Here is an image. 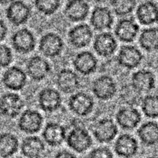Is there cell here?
<instances>
[{"label": "cell", "mask_w": 158, "mask_h": 158, "mask_svg": "<svg viewBox=\"0 0 158 158\" xmlns=\"http://www.w3.org/2000/svg\"><path fill=\"white\" fill-rule=\"evenodd\" d=\"M139 23L143 26H151L158 23V6L153 1L140 3L136 11Z\"/></svg>", "instance_id": "obj_26"}, {"label": "cell", "mask_w": 158, "mask_h": 158, "mask_svg": "<svg viewBox=\"0 0 158 158\" xmlns=\"http://www.w3.org/2000/svg\"><path fill=\"white\" fill-rule=\"evenodd\" d=\"M157 73H158V60H157Z\"/></svg>", "instance_id": "obj_40"}, {"label": "cell", "mask_w": 158, "mask_h": 158, "mask_svg": "<svg viewBox=\"0 0 158 158\" xmlns=\"http://www.w3.org/2000/svg\"><path fill=\"white\" fill-rule=\"evenodd\" d=\"M89 12V6L86 0H69L64 8L66 18L73 23L82 22Z\"/></svg>", "instance_id": "obj_24"}, {"label": "cell", "mask_w": 158, "mask_h": 158, "mask_svg": "<svg viewBox=\"0 0 158 158\" xmlns=\"http://www.w3.org/2000/svg\"><path fill=\"white\" fill-rule=\"evenodd\" d=\"M137 134L143 145L155 146L158 143V123L154 121L146 122L138 128Z\"/></svg>", "instance_id": "obj_27"}, {"label": "cell", "mask_w": 158, "mask_h": 158, "mask_svg": "<svg viewBox=\"0 0 158 158\" xmlns=\"http://www.w3.org/2000/svg\"><path fill=\"white\" fill-rule=\"evenodd\" d=\"M91 89L98 100L106 101L115 97L117 92V85L112 77L102 75L94 80Z\"/></svg>", "instance_id": "obj_3"}, {"label": "cell", "mask_w": 158, "mask_h": 158, "mask_svg": "<svg viewBox=\"0 0 158 158\" xmlns=\"http://www.w3.org/2000/svg\"><path fill=\"white\" fill-rule=\"evenodd\" d=\"M111 6L118 16H127L134 12L137 6L136 0H111Z\"/></svg>", "instance_id": "obj_31"}, {"label": "cell", "mask_w": 158, "mask_h": 158, "mask_svg": "<svg viewBox=\"0 0 158 158\" xmlns=\"http://www.w3.org/2000/svg\"><path fill=\"white\" fill-rule=\"evenodd\" d=\"M8 33V28L3 20L0 19V42L3 41L6 39Z\"/></svg>", "instance_id": "obj_37"}, {"label": "cell", "mask_w": 158, "mask_h": 158, "mask_svg": "<svg viewBox=\"0 0 158 158\" xmlns=\"http://www.w3.org/2000/svg\"><path fill=\"white\" fill-rule=\"evenodd\" d=\"M88 158H114V154L107 147H99L90 151Z\"/></svg>", "instance_id": "obj_35"}, {"label": "cell", "mask_w": 158, "mask_h": 158, "mask_svg": "<svg viewBox=\"0 0 158 158\" xmlns=\"http://www.w3.org/2000/svg\"><path fill=\"white\" fill-rule=\"evenodd\" d=\"M64 42L60 35L55 32H47L41 37L39 49L44 56L56 58L62 53Z\"/></svg>", "instance_id": "obj_6"}, {"label": "cell", "mask_w": 158, "mask_h": 158, "mask_svg": "<svg viewBox=\"0 0 158 158\" xmlns=\"http://www.w3.org/2000/svg\"><path fill=\"white\" fill-rule=\"evenodd\" d=\"M116 122L124 131H132L141 122V114L134 106H123L117 110Z\"/></svg>", "instance_id": "obj_15"}, {"label": "cell", "mask_w": 158, "mask_h": 158, "mask_svg": "<svg viewBox=\"0 0 158 158\" xmlns=\"http://www.w3.org/2000/svg\"><path fill=\"white\" fill-rule=\"evenodd\" d=\"M74 69L84 76L94 73L98 67V61L95 55L89 51H82L76 55L73 60Z\"/></svg>", "instance_id": "obj_20"}, {"label": "cell", "mask_w": 158, "mask_h": 158, "mask_svg": "<svg viewBox=\"0 0 158 158\" xmlns=\"http://www.w3.org/2000/svg\"><path fill=\"white\" fill-rule=\"evenodd\" d=\"M139 44L143 50L152 52L158 50V28L144 29L139 36Z\"/></svg>", "instance_id": "obj_29"}, {"label": "cell", "mask_w": 158, "mask_h": 158, "mask_svg": "<svg viewBox=\"0 0 158 158\" xmlns=\"http://www.w3.org/2000/svg\"><path fill=\"white\" fill-rule=\"evenodd\" d=\"M60 0H34V6L39 12L45 15H51L60 8Z\"/></svg>", "instance_id": "obj_32"}, {"label": "cell", "mask_w": 158, "mask_h": 158, "mask_svg": "<svg viewBox=\"0 0 158 158\" xmlns=\"http://www.w3.org/2000/svg\"><path fill=\"white\" fill-rule=\"evenodd\" d=\"M2 82L9 90H22L27 83V74L19 66H11L4 72Z\"/></svg>", "instance_id": "obj_11"}, {"label": "cell", "mask_w": 158, "mask_h": 158, "mask_svg": "<svg viewBox=\"0 0 158 158\" xmlns=\"http://www.w3.org/2000/svg\"><path fill=\"white\" fill-rule=\"evenodd\" d=\"M92 131L97 142L107 143L116 138L118 134V128L112 119L103 118L95 123Z\"/></svg>", "instance_id": "obj_9"}, {"label": "cell", "mask_w": 158, "mask_h": 158, "mask_svg": "<svg viewBox=\"0 0 158 158\" xmlns=\"http://www.w3.org/2000/svg\"><path fill=\"white\" fill-rule=\"evenodd\" d=\"M141 94L135 90L132 86L130 85L127 89H125V93L123 95V98L125 100V103L128 106H134L137 103H140L142 98L140 97Z\"/></svg>", "instance_id": "obj_33"}, {"label": "cell", "mask_w": 158, "mask_h": 158, "mask_svg": "<svg viewBox=\"0 0 158 158\" xmlns=\"http://www.w3.org/2000/svg\"><path fill=\"white\" fill-rule=\"evenodd\" d=\"M19 140L17 137L11 133L0 134V157L9 158L18 151Z\"/></svg>", "instance_id": "obj_28"}, {"label": "cell", "mask_w": 158, "mask_h": 158, "mask_svg": "<svg viewBox=\"0 0 158 158\" xmlns=\"http://www.w3.org/2000/svg\"><path fill=\"white\" fill-rule=\"evenodd\" d=\"M25 102L16 93L7 92L0 97V114L13 119L22 114Z\"/></svg>", "instance_id": "obj_2"}, {"label": "cell", "mask_w": 158, "mask_h": 158, "mask_svg": "<svg viewBox=\"0 0 158 158\" xmlns=\"http://www.w3.org/2000/svg\"><path fill=\"white\" fill-rule=\"evenodd\" d=\"M66 142L70 149L83 154L91 148L93 139L89 131L82 126L74 127L66 135Z\"/></svg>", "instance_id": "obj_1"}, {"label": "cell", "mask_w": 158, "mask_h": 158, "mask_svg": "<svg viewBox=\"0 0 158 158\" xmlns=\"http://www.w3.org/2000/svg\"><path fill=\"white\" fill-rule=\"evenodd\" d=\"M146 158H158V157H154V156H151V157H146Z\"/></svg>", "instance_id": "obj_39"}, {"label": "cell", "mask_w": 158, "mask_h": 158, "mask_svg": "<svg viewBox=\"0 0 158 158\" xmlns=\"http://www.w3.org/2000/svg\"><path fill=\"white\" fill-rule=\"evenodd\" d=\"M114 21L112 12L106 6H97L92 11L90 24L95 30L104 31L111 29Z\"/></svg>", "instance_id": "obj_23"}, {"label": "cell", "mask_w": 158, "mask_h": 158, "mask_svg": "<svg viewBox=\"0 0 158 158\" xmlns=\"http://www.w3.org/2000/svg\"><path fill=\"white\" fill-rule=\"evenodd\" d=\"M93 35L94 33L90 26L86 23H80L69 29L68 40L73 47L82 49L90 44Z\"/></svg>", "instance_id": "obj_10"}, {"label": "cell", "mask_w": 158, "mask_h": 158, "mask_svg": "<svg viewBox=\"0 0 158 158\" xmlns=\"http://www.w3.org/2000/svg\"><path fill=\"white\" fill-rule=\"evenodd\" d=\"M140 26L133 18H123L118 21L114 29L116 39L123 43H132L137 38Z\"/></svg>", "instance_id": "obj_16"}, {"label": "cell", "mask_w": 158, "mask_h": 158, "mask_svg": "<svg viewBox=\"0 0 158 158\" xmlns=\"http://www.w3.org/2000/svg\"><path fill=\"white\" fill-rule=\"evenodd\" d=\"M131 86L140 94L150 93L155 88V76L148 69L137 70L131 77Z\"/></svg>", "instance_id": "obj_19"}, {"label": "cell", "mask_w": 158, "mask_h": 158, "mask_svg": "<svg viewBox=\"0 0 158 158\" xmlns=\"http://www.w3.org/2000/svg\"><path fill=\"white\" fill-rule=\"evenodd\" d=\"M56 83L59 90L66 94L77 92L81 85L78 74L68 68L59 71L56 78Z\"/></svg>", "instance_id": "obj_12"}, {"label": "cell", "mask_w": 158, "mask_h": 158, "mask_svg": "<svg viewBox=\"0 0 158 158\" xmlns=\"http://www.w3.org/2000/svg\"><path fill=\"white\" fill-rule=\"evenodd\" d=\"M93 47L97 55L107 58L114 55L117 51V39L111 32H101L94 39Z\"/></svg>", "instance_id": "obj_17"}, {"label": "cell", "mask_w": 158, "mask_h": 158, "mask_svg": "<svg viewBox=\"0 0 158 158\" xmlns=\"http://www.w3.org/2000/svg\"><path fill=\"white\" fill-rule=\"evenodd\" d=\"M12 60L13 56L10 48L5 44H0V68L9 66Z\"/></svg>", "instance_id": "obj_34"}, {"label": "cell", "mask_w": 158, "mask_h": 158, "mask_svg": "<svg viewBox=\"0 0 158 158\" xmlns=\"http://www.w3.org/2000/svg\"><path fill=\"white\" fill-rule=\"evenodd\" d=\"M6 15L11 24L15 26H19L27 23L29 19L31 9L22 0H15L8 6Z\"/></svg>", "instance_id": "obj_13"}, {"label": "cell", "mask_w": 158, "mask_h": 158, "mask_svg": "<svg viewBox=\"0 0 158 158\" xmlns=\"http://www.w3.org/2000/svg\"><path fill=\"white\" fill-rule=\"evenodd\" d=\"M66 128L56 122L46 123L42 132L43 141L52 148L60 146L66 140Z\"/></svg>", "instance_id": "obj_21"}, {"label": "cell", "mask_w": 158, "mask_h": 158, "mask_svg": "<svg viewBox=\"0 0 158 158\" xmlns=\"http://www.w3.org/2000/svg\"><path fill=\"white\" fill-rule=\"evenodd\" d=\"M14 158H23V157H14Z\"/></svg>", "instance_id": "obj_41"}, {"label": "cell", "mask_w": 158, "mask_h": 158, "mask_svg": "<svg viewBox=\"0 0 158 158\" xmlns=\"http://www.w3.org/2000/svg\"><path fill=\"white\" fill-rule=\"evenodd\" d=\"M141 110L148 118H158V95L149 94L142 98L140 101Z\"/></svg>", "instance_id": "obj_30"}, {"label": "cell", "mask_w": 158, "mask_h": 158, "mask_svg": "<svg viewBox=\"0 0 158 158\" xmlns=\"http://www.w3.org/2000/svg\"><path fill=\"white\" fill-rule=\"evenodd\" d=\"M43 124V117L39 111L26 110L20 115L18 120V127L20 131L32 135L40 131Z\"/></svg>", "instance_id": "obj_7"}, {"label": "cell", "mask_w": 158, "mask_h": 158, "mask_svg": "<svg viewBox=\"0 0 158 158\" xmlns=\"http://www.w3.org/2000/svg\"><path fill=\"white\" fill-rule=\"evenodd\" d=\"M50 71L49 62L40 56H32L26 63V74L33 81H43L49 76Z\"/></svg>", "instance_id": "obj_14"}, {"label": "cell", "mask_w": 158, "mask_h": 158, "mask_svg": "<svg viewBox=\"0 0 158 158\" xmlns=\"http://www.w3.org/2000/svg\"><path fill=\"white\" fill-rule=\"evenodd\" d=\"M12 48L20 54H28L35 49L36 40L32 32L27 28L17 30L11 37Z\"/></svg>", "instance_id": "obj_5"}, {"label": "cell", "mask_w": 158, "mask_h": 158, "mask_svg": "<svg viewBox=\"0 0 158 158\" xmlns=\"http://www.w3.org/2000/svg\"><path fill=\"white\" fill-rule=\"evenodd\" d=\"M54 158H77V156L74 154H73L70 151H66V150H63L56 154L54 156Z\"/></svg>", "instance_id": "obj_36"}, {"label": "cell", "mask_w": 158, "mask_h": 158, "mask_svg": "<svg viewBox=\"0 0 158 158\" xmlns=\"http://www.w3.org/2000/svg\"><path fill=\"white\" fill-rule=\"evenodd\" d=\"M38 103L43 111L46 113H53L61 107V94L54 88H44L40 90L39 94Z\"/></svg>", "instance_id": "obj_18"}, {"label": "cell", "mask_w": 158, "mask_h": 158, "mask_svg": "<svg viewBox=\"0 0 158 158\" xmlns=\"http://www.w3.org/2000/svg\"><path fill=\"white\" fill-rule=\"evenodd\" d=\"M143 56L141 51L132 45L121 46L117 56V62L119 66L127 69H134L138 67L143 61Z\"/></svg>", "instance_id": "obj_8"}, {"label": "cell", "mask_w": 158, "mask_h": 158, "mask_svg": "<svg viewBox=\"0 0 158 158\" xmlns=\"http://www.w3.org/2000/svg\"><path fill=\"white\" fill-rule=\"evenodd\" d=\"M69 110L79 117H86L92 113L94 107V98L83 91L73 94L68 100Z\"/></svg>", "instance_id": "obj_4"}, {"label": "cell", "mask_w": 158, "mask_h": 158, "mask_svg": "<svg viewBox=\"0 0 158 158\" xmlns=\"http://www.w3.org/2000/svg\"><path fill=\"white\" fill-rule=\"evenodd\" d=\"M138 150V142L131 134H121L114 143V151L117 155L123 158L134 157L137 155Z\"/></svg>", "instance_id": "obj_22"}, {"label": "cell", "mask_w": 158, "mask_h": 158, "mask_svg": "<svg viewBox=\"0 0 158 158\" xmlns=\"http://www.w3.org/2000/svg\"><path fill=\"white\" fill-rule=\"evenodd\" d=\"M20 148L22 154L26 158H41L46 149L43 140L34 135L25 137Z\"/></svg>", "instance_id": "obj_25"}, {"label": "cell", "mask_w": 158, "mask_h": 158, "mask_svg": "<svg viewBox=\"0 0 158 158\" xmlns=\"http://www.w3.org/2000/svg\"><path fill=\"white\" fill-rule=\"evenodd\" d=\"M15 0H0V4L2 5H9L10 3L13 2Z\"/></svg>", "instance_id": "obj_38"}]
</instances>
